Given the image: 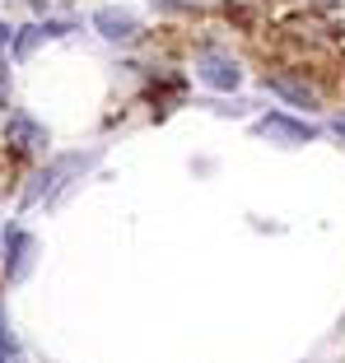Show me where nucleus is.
Wrapping results in <instances>:
<instances>
[{
  "label": "nucleus",
  "mask_w": 345,
  "mask_h": 363,
  "mask_svg": "<svg viewBox=\"0 0 345 363\" xmlns=\"http://www.w3.org/2000/svg\"><path fill=\"white\" fill-rule=\"evenodd\" d=\"M201 79H205V84H215V89H234L238 70H234V61H224V56H205V61H201Z\"/></svg>",
  "instance_id": "nucleus-1"
},
{
  "label": "nucleus",
  "mask_w": 345,
  "mask_h": 363,
  "mask_svg": "<svg viewBox=\"0 0 345 363\" xmlns=\"http://www.w3.org/2000/svg\"><path fill=\"white\" fill-rule=\"evenodd\" d=\"M257 130L261 135H280V140H313V126H299V121H285V117H266Z\"/></svg>",
  "instance_id": "nucleus-2"
},
{
  "label": "nucleus",
  "mask_w": 345,
  "mask_h": 363,
  "mask_svg": "<svg viewBox=\"0 0 345 363\" xmlns=\"http://www.w3.org/2000/svg\"><path fill=\"white\" fill-rule=\"evenodd\" d=\"M270 89H275V94H285L290 103H299V107H313V94H308V89H299V84H290V79H270Z\"/></svg>",
  "instance_id": "nucleus-3"
},
{
  "label": "nucleus",
  "mask_w": 345,
  "mask_h": 363,
  "mask_svg": "<svg viewBox=\"0 0 345 363\" xmlns=\"http://www.w3.org/2000/svg\"><path fill=\"white\" fill-rule=\"evenodd\" d=\"M103 28H108V38H131V19H112V14H103Z\"/></svg>",
  "instance_id": "nucleus-4"
}]
</instances>
